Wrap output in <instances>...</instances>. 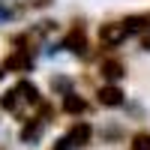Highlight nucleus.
Returning <instances> with one entry per match:
<instances>
[{
  "label": "nucleus",
  "mask_w": 150,
  "mask_h": 150,
  "mask_svg": "<svg viewBox=\"0 0 150 150\" xmlns=\"http://www.w3.org/2000/svg\"><path fill=\"white\" fill-rule=\"evenodd\" d=\"M102 99H105V102H117L120 93H117V90H105V93H102Z\"/></svg>",
  "instance_id": "f257e3e1"
},
{
  "label": "nucleus",
  "mask_w": 150,
  "mask_h": 150,
  "mask_svg": "<svg viewBox=\"0 0 150 150\" xmlns=\"http://www.w3.org/2000/svg\"><path fill=\"white\" fill-rule=\"evenodd\" d=\"M135 150H150V138H138L135 141Z\"/></svg>",
  "instance_id": "f03ea898"
}]
</instances>
